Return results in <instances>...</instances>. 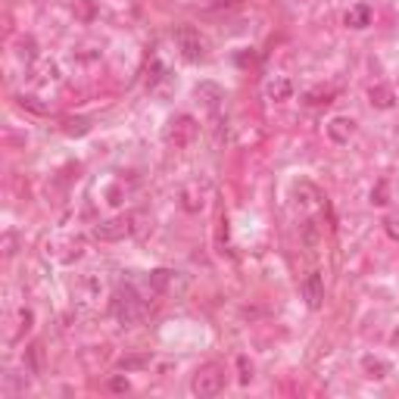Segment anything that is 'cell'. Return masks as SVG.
I'll list each match as a JSON object with an SVG mask.
<instances>
[{
	"mask_svg": "<svg viewBox=\"0 0 399 399\" xmlns=\"http://www.w3.org/2000/svg\"><path fill=\"white\" fill-rule=\"evenodd\" d=\"M175 41H178L181 53H184L187 60H203L206 56V41L200 37L197 28H190V25H181V28L175 31Z\"/></svg>",
	"mask_w": 399,
	"mask_h": 399,
	"instance_id": "cell-2",
	"label": "cell"
},
{
	"mask_svg": "<svg viewBox=\"0 0 399 399\" xmlns=\"http://www.w3.org/2000/svg\"><path fill=\"white\" fill-rule=\"evenodd\" d=\"M268 91H272V94H274V97H287V91H290V85H287V81H281V85H278V87H274V85H272V87H268Z\"/></svg>",
	"mask_w": 399,
	"mask_h": 399,
	"instance_id": "cell-6",
	"label": "cell"
},
{
	"mask_svg": "<svg viewBox=\"0 0 399 399\" xmlns=\"http://www.w3.org/2000/svg\"><path fill=\"white\" fill-rule=\"evenodd\" d=\"M303 293H305V299H309L312 309H318V305H321V299H324V287H321V278H318V272H312L309 278L303 281Z\"/></svg>",
	"mask_w": 399,
	"mask_h": 399,
	"instance_id": "cell-4",
	"label": "cell"
},
{
	"mask_svg": "<svg viewBox=\"0 0 399 399\" xmlns=\"http://www.w3.org/2000/svg\"><path fill=\"white\" fill-rule=\"evenodd\" d=\"M346 22H349V25H365V22H368V10H365V6L353 10V12L346 16Z\"/></svg>",
	"mask_w": 399,
	"mask_h": 399,
	"instance_id": "cell-5",
	"label": "cell"
},
{
	"mask_svg": "<svg viewBox=\"0 0 399 399\" xmlns=\"http://www.w3.org/2000/svg\"><path fill=\"white\" fill-rule=\"evenodd\" d=\"M116 315H118V321H125V324H131V321H137L141 318V305H137V299H134V293H118V299H116Z\"/></svg>",
	"mask_w": 399,
	"mask_h": 399,
	"instance_id": "cell-3",
	"label": "cell"
},
{
	"mask_svg": "<svg viewBox=\"0 0 399 399\" xmlns=\"http://www.w3.org/2000/svg\"><path fill=\"white\" fill-rule=\"evenodd\" d=\"M224 387V368L222 365H203L190 380V390L197 396H215Z\"/></svg>",
	"mask_w": 399,
	"mask_h": 399,
	"instance_id": "cell-1",
	"label": "cell"
}]
</instances>
